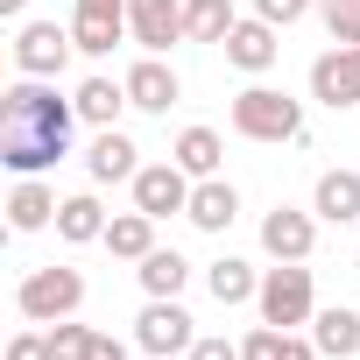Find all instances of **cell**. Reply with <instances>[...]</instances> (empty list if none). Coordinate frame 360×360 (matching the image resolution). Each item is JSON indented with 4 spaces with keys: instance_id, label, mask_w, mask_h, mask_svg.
I'll return each instance as SVG.
<instances>
[{
    "instance_id": "cell-13",
    "label": "cell",
    "mask_w": 360,
    "mask_h": 360,
    "mask_svg": "<svg viewBox=\"0 0 360 360\" xmlns=\"http://www.w3.org/2000/svg\"><path fill=\"white\" fill-rule=\"evenodd\" d=\"M283 57V43H276V22H233V36H226V64L233 71H269Z\"/></svg>"
},
{
    "instance_id": "cell-9",
    "label": "cell",
    "mask_w": 360,
    "mask_h": 360,
    "mask_svg": "<svg viewBox=\"0 0 360 360\" xmlns=\"http://www.w3.org/2000/svg\"><path fill=\"white\" fill-rule=\"evenodd\" d=\"M127 29L148 57H162L169 43H184V0H127Z\"/></svg>"
},
{
    "instance_id": "cell-14",
    "label": "cell",
    "mask_w": 360,
    "mask_h": 360,
    "mask_svg": "<svg viewBox=\"0 0 360 360\" xmlns=\"http://www.w3.org/2000/svg\"><path fill=\"white\" fill-rule=\"evenodd\" d=\"M134 155H141V148H134L120 127H99V141L85 148V169H92V184H120V176L134 184V169H141Z\"/></svg>"
},
{
    "instance_id": "cell-15",
    "label": "cell",
    "mask_w": 360,
    "mask_h": 360,
    "mask_svg": "<svg viewBox=\"0 0 360 360\" xmlns=\"http://www.w3.org/2000/svg\"><path fill=\"white\" fill-rule=\"evenodd\" d=\"M311 339H318L325 360H353V353H360V311H346V304L318 311V318H311Z\"/></svg>"
},
{
    "instance_id": "cell-27",
    "label": "cell",
    "mask_w": 360,
    "mask_h": 360,
    "mask_svg": "<svg viewBox=\"0 0 360 360\" xmlns=\"http://www.w3.org/2000/svg\"><path fill=\"white\" fill-rule=\"evenodd\" d=\"M325 29L332 43H360V0H325Z\"/></svg>"
},
{
    "instance_id": "cell-36",
    "label": "cell",
    "mask_w": 360,
    "mask_h": 360,
    "mask_svg": "<svg viewBox=\"0 0 360 360\" xmlns=\"http://www.w3.org/2000/svg\"><path fill=\"white\" fill-rule=\"evenodd\" d=\"M353 269H360V262H353Z\"/></svg>"
},
{
    "instance_id": "cell-31",
    "label": "cell",
    "mask_w": 360,
    "mask_h": 360,
    "mask_svg": "<svg viewBox=\"0 0 360 360\" xmlns=\"http://www.w3.org/2000/svg\"><path fill=\"white\" fill-rule=\"evenodd\" d=\"M184 360H240V346H226V339H198Z\"/></svg>"
},
{
    "instance_id": "cell-17",
    "label": "cell",
    "mask_w": 360,
    "mask_h": 360,
    "mask_svg": "<svg viewBox=\"0 0 360 360\" xmlns=\"http://www.w3.org/2000/svg\"><path fill=\"white\" fill-rule=\"evenodd\" d=\"M50 219H57V198H50V184L22 176V184H15V198H8V226H15V233H36V226H50Z\"/></svg>"
},
{
    "instance_id": "cell-4",
    "label": "cell",
    "mask_w": 360,
    "mask_h": 360,
    "mask_svg": "<svg viewBox=\"0 0 360 360\" xmlns=\"http://www.w3.org/2000/svg\"><path fill=\"white\" fill-rule=\"evenodd\" d=\"M262 325H276V332H290V325H304L311 311H318V290H311V269L304 262H276L269 276H262Z\"/></svg>"
},
{
    "instance_id": "cell-26",
    "label": "cell",
    "mask_w": 360,
    "mask_h": 360,
    "mask_svg": "<svg viewBox=\"0 0 360 360\" xmlns=\"http://www.w3.org/2000/svg\"><path fill=\"white\" fill-rule=\"evenodd\" d=\"M92 339H99L92 325H71V318H57V325H50V360H85V353H92Z\"/></svg>"
},
{
    "instance_id": "cell-20",
    "label": "cell",
    "mask_w": 360,
    "mask_h": 360,
    "mask_svg": "<svg viewBox=\"0 0 360 360\" xmlns=\"http://www.w3.org/2000/svg\"><path fill=\"white\" fill-rule=\"evenodd\" d=\"M134 276H141V290H148V297H176V290L191 283V262L176 255V248H155V255H141V269H134Z\"/></svg>"
},
{
    "instance_id": "cell-8",
    "label": "cell",
    "mask_w": 360,
    "mask_h": 360,
    "mask_svg": "<svg viewBox=\"0 0 360 360\" xmlns=\"http://www.w3.org/2000/svg\"><path fill=\"white\" fill-rule=\"evenodd\" d=\"M311 99H325L332 113L360 106V43H332V50L311 64Z\"/></svg>"
},
{
    "instance_id": "cell-5",
    "label": "cell",
    "mask_w": 360,
    "mask_h": 360,
    "mask_svg": "<svg viewBox=\"0 0 360 360\" xmlns=\"http://www.w3.org/2000/svg\"><path fill=\"white\" fill-rule=\"evenodd\" d=\"M134 339H141V353H155V360H169V353H191V346H198V332H191V311L176 304V297H148V311L134 318Z\"/></svg>"
},
{
    "instance_id": "cell-6",
    "label": "cell",
    "mask_w": 360,
    "mask_h": 360,
    "mask_svg": "<svg viewBox=\"0 0 360 360\" xmlns=\"http://www.w3.org/2000/svg\"><path fill=\"white\" fill-rule=\"evenodd\" d=\"M134 212H148V219L191 212V169H184V162H148V169H134Z\"/></svg>"
},
{
    "instance_id": "cell-33",
    "label": "cell",
    "mask_w": 360,
    "mask_h": 360,
    "mask_svg": "<svg viewBox=\"0 0 360 360\" xmlns=\"http://www.w3.org/2000/svg\"><path fill=\"white\" fill-rule=\"evenodd\" d=\"M85 360H127V346H120V339H113V332H99V339H92V353H85Z\"/></svg>"
},
{
    "instance_id": "cell-28",
    "label": "cell",
    "mask_w": 360,
    "mask_h": 360,
    "mask_svg": "<svg viewBox=\"0 0 360 360\" xmlns=\"http://www.w3.org/2000/svg\"><path fill=\"white\" fill-rule=\"evenodd\" d=\"M240 360H283V332H276V325L248 332V339H240Z\"/></svg>"
},
{
    "instance_id": "cell-16",
    "label": "cell",
    "mask_w": 360,
    "mask_h": 360,
    "mask_svg": "<svg viewBox=\"0 0 360 360\" xmlns=\"http://www.w3.org/2000/svg\"><path fill=\"white\" fill-rule=\"evenodd\" d=\"M311 212H318V219H332V226L360 219V176H353V169H325V176H318V198H311Z\"/></svg>"
},
{
    "instance_id": "cell-19",
    "label": "cell",
    "mask_w": 360,
    "mask_h": 360,
    "mask_svg": "<svg viewBox=\"0 0 360 360\" xmlns=\"http://www.w3.org/2000/svg\"><path fill=\"white\" fill-rule=\"evenodd\" d=\"M233 36V0H184V43H226Z\"/></svg>"
},
{
    "instance_id": "cell-2",
    "label": "cell",
    "mask_w": 360,
    "mask_h": 360,
    "mask_svg": "<svg viewBox=\"0 0 360 360\" xmlns=\"http://www.w3.org/2000/svg\"><path fill=\"white\" fill-rule=\"evenodd\" d=\"M233 134H248V141H297L304 134V106L290 92H276V85H248L233 99Z\"/></svg>"
},
{
    "instance_id": "cell-3",
    "label": "cell",
    "mask_w": 360,
    "mask_h": 360,
    "mask_svg": "<svg viewBox=\"0 0 360 360\" xmlns=\"http://www.w3.org/2000/svg\"><path fill=\"white\" fill-rule=\"evenodd\" d=\"M15 304H22V318H36V325H57V318H71L78 304H85V276L78 269H29L22 276V290H15Z\"/></svg>"
},
{
    "instance_id": "cell-34",
    "label": "cell",
    "mask_w": 360,
    "mask_h": 360,
    "mask_svg": "<svg viewBox=\"0 0 360 360\" xmlns=\"http://www.w3.org/2000/svg\"><path fill=\"white\" fill-rule=\"evenodd\" d=\"M78 15H127V0H78Z\"/></svg>"
},
{
    "instance_id": "cell-23",
    "label": "cell",
    "mask_w": 360,
    "mask_h": 360,
    "mask_svg": "<svg viewBox=\"0 0 360 360\" xmlns=\"http://www.w3.org/2000/svg\"><path fill=\"white\" fill-rule=\"evenodd\" d=\"M120 106H127V85H113V78H85V85H78V120L113 127V120H120Z\"/></svg>"
},
{
    "instance_id": "cell-30",
    "label": "cell",
    "mask_w": 360,
    "mask_h": 360,
    "mask_svg": "<svg viewBox=\"0 0 360 360\" xmlns=\"http://www.w3.org/2000/svg\"><path fill=\"white\" fill-rule=\"evenodd\" d=\"M8 360H50V332H15L8 339Z\"/></svg>"
},
{
    "instance_id": "cell-10",
    "label": "cell",
    "mask_w": 360,
    "mask_h": 360,
    "mask_svg": "<svg viewBox=\"0 0 360 360\" xmlns=\"http://www.w3.org/2000/svg\"><path fill=\"white\" fill-rule=\"evenodd\" d=\"M120 85H127V106H141V113H169V106H176V92H184V85H176V71H169L162 57H141Z\"/></svg>"
},
{
    "instance_id": "cell-35",
    "label": "cell",
    "mask_w": 360,
    "mask_h": 360,
    "mask_svg": "<svg viewBox=\"0 0 360 360\" xmlns=\"http://www.w3.org/2000/svg\"><path fill=\"white\" fill-rule=\"evenodd\" d=\"M0 15H8V22H22V15H29V0H0Z\"/></svg>"
},
{
    "instance_id": "cell-29",
    "label": "cell",
    "mask_w": 360,
    "mask_h": 360,
    "mask_svg": "<svg viewBox=\"0 0 360 360\" xmlns=\"http://www.w3.org/2000/svg\"><path fill=\"white\" fill-rule=\"evenodd\" d=\"M255 15H262V22H276V29H290V22H304V15H311V0H255Z\"/></svg>"
},
{
    "instance_id": "cell-22",
    "label": "cell",
    "mask_w": 360,
    "mask_h": 360,
    "mask_svg": "<svg viewBox=\"0 0 360 360\" xmlns=\"http://www.w3.org/2000/svg\"><path fill=\"white\" fill-rule=\"evenodd\" d=\"M106 248H113L120 262L155 255V219H148V212H120V219H106Z\"/></svg>"
},
{
    "instance_id": "cell-7",
    "label": "cell",
    "mask_w": 360,
    "mask_h": 360,
    "mask_svg": "<svg viewBox=\"0 0 360 360\" xmlns=\"http://www.w3.org/2000/svg\"><path fill=\"white\" fill-rule=\"evenodd\" d=\"M71 29H57V22H22V36H15V71L22 78H57L64 64H71Z\"/></svg>"
},
{
    "instance_id": "cell-12",
    "label": "cell",
    "mask_w": 360,
    "mask_h": 360,
    "mask_svg": "<svg viewBox=\"0 0 360 360\" xmlns=\"http://www.w3.org/2000/svg\"><path fill=\"white\" fill-rule=\"evenodd\" d=\"M198 233H226L233 219H240V191L233 184H219V176H198L191 184V212H184Z\"/></svg>"
},
{
    "instance_id": "cell-25",
    "label": "cell",
    "mask_w": 360,
    "mask_h": 360,
    "mask_svg": "<svg viewBox=\"0 0 360 360\" xmlns=\"http://www.w3.org/2000/svg\"><path fill=\"white\" fill-rule=\"evenodd\" d=\"M205 283H212V297H219V304H248V297H262V276H255L248 262H233V255H226V262H212V269H205Z\"/></svg>"
},
{
    "instance_id": "cell-32",
    "label": "cell",
    "mask_w": 360,
    "mask_h": 360,
    "mask_svg": "<svg viewBox=\"0 0 360 360\" xmlns=\"http://www.w3.org/2000/svg\"><path fill=\"white\" fill-rule=\"evenodd\" d=\"M283 360H318V339H297V332H283Z\"/></svg>"
},
{
    "instance_id": "cell-18",
    "label": "cell",
    "mask_w": 360,
    "mask_h": 360,
    "mask_svg": "<svg viewBox=\"0 0 360 360\" xmlns=\"http://www.w3.org/2000/svg\"><path fill=\"white\" fill-rule=\"evenodd\" d=\"M57 233H64L71 248H85V240H106V212H99V198H92V191L64 198V205H57Z\"/></svg>"
},
{
    "instance_id": "cell-21",
    "label": "cell",
    "mask_w": 360,
    "mask_h": 360,
    "mask_svg": "<svg viewBox=\"0 0 360 360\" xmlns=\"http://www.w3.org/2000/svg\"><path fill=\"white\" fill-rule=\"evenodd\" d=\"M219 155H226V141H219L212 127H184L176 148H169V162H184L191 176H219Z\"/></svg>"
},
{
    "instance_id": "cell-11",
    "label": "cell",
    "mask_w": 360,
    "mask_h": 360,
    "mask_svg": "<svg viewBox=\"0 0 360 360\" xmlns=\"http://www.w3.org/2000/svg\"><path fill=\"white\" fill-rule=\"evenodd\" d=\"M311 240H318L311 212H290V205H276V212L262 219V248H269L276 262H311Z\"/></svg>"
},
{
    "instance_id": "cell-24",
    "label": "cell",
    "mask_w": 360,
    "mask_h": 360,
    "mask_svg": "<svg viewBox=\"0 0 360 360\" xmlns=\"http://www.w3.org/2000/svg\"><path fill=\"white\" fill-rule=\"evenodd\" d=\"M120 29H127V15H71V43H78L85 57H113Z\"/></svg>"
},
{
    "instance_id": "cell-1",
    "label": "cell",
    "mask_w": 360,
    "mask_h": 360,
    "mask_svg": "<svg viewBox=\"0 0 360 360\" xmlns=\"http://www.w3.org/2000/svg\"><path fill=\"white\" fill-rule=\"evenodd\" d=\"M71 120H78V99H57L43 78H22L0 92V162L15 176H36L50 162L71 155Z\"/></svg>"
}]
</instances>
